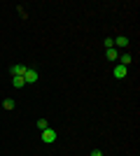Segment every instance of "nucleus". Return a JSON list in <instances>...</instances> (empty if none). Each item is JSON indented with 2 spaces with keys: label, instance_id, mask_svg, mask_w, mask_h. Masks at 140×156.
<instances>
[{
  "label": "nucleus",
  "instance_id": "f257e3e1",
  "mask_svg": "<svg viewBox=\"0 0 140 156\" xmlns=\"http://www.w3.org/2000/svg\"><path fill=\"white\" fill-rule=\"evenodd\" d=\"M23 79H26V84H35V82L40 79V75H38V70H35V68H28L26 75H23Z\"/></svg>",
  "mask_w": 140,
  "mask_h": 156
},
{
  "label": "nucleus",
  "instance_id": "f03ea898",
  "mask_svg": "<svg viewBox=\"0 0 140 156\" xmlns=\"http://www.w3.org/2000/svg\"><path fill=\"white\" fill-rule=\"evenodd\" d=\"M54 140H56V130H54V128H45V130H42V142L52 144Z\"/></svg>",
  "mask_w": 140,
  "mask_h": 156
},
{
  "label": "nucleus",
  "instance_id": "7ed1b4c3",
  "mask_svg": "<svg viewBox=\"0 0 140 156\" xmlns=\"http://www.w3.org/2000/svg\"><path fill=\"white\" fill-rule=\"evenodd\" d=\"M26 70H28V65H21V63L12 65V77H23V75H26Z\"/></svg>",
  "mask_w": 140,
  "mask_h": 156
},
{
  "label": "nucleus",
  "instance_id": "20e7f679",
  "mask_svg": "<svg viewBox=\"0 0 140 156\" xmlns=\"http://www.w3.org/2000/svg\"><path fill=\"white\" fill-rule=\"evenodd\" d=\"M126 72H128V68H124V65L117 63V65H114V70H112V75L117 79H124V77H126Z\"/></svg>",
  "mask_w": 140,
  "mask_h": 156
},
{
  "label": "nucleus",
  "instance_id": "39448f33",
  "mask_svg": "<svg viewBox=\"0 0 140 156\" xmlns=\"http://www.w3.org/2000/svg\"><path fill=\"white\" fill-rule=\"evenodd\" d=\"M117 47H119V49H126L128 47V37L126 35H119V37L114 40V49H117Z\"/></svg>",
  "mask_w": 140,
  "mask_h": 156
},
{
  "label": "nucleus",
  "instance_id": "423d86ee",
  "mask_svg": "<svg viewBox=\"0 0 140 156\" xmlns=\"http://www.w3.org/2000/svg\"><path fill=\"white\" fill-rule=\"evenodd\" d=\"M117 63L124 65V68H128V65H131V54H121L119 58H117Z\"/></svg>",
  "mask_w": 140,
  "mask_h": 156
},
{
  "label": "nucleus",
  "instance_id": "0eeeda50",
  "mask_svg": "<svg viewBox=\"0 0 140 156\" xmlns=\"http://www.w3.org/2000/svg\"><path fill=\"white\" fill-rule=\"evenodd\" d=\"M2 107H5V110L9 112V110H14V107H16V103H14L12 98H5V100H2Z\"/></svg>",
  "mask_w": 140,
  "mask_h": 156
},
{
  "label": "nucleus",
  "instance_id": "6e6552de",
  "mask_svg": "<svg viewBox=\"0 0 140 156\" xmlns=\"http://www.w3.org/2000/svg\"><path fill=\"white\" fill-rule=\"evenodd\" d=\"M12 84L16 86V89H21V86L26 84V79H23V77H12Z\"/></svg>",
  "mask_w": 140,
  "mask_h": 156
},
{
  "label": "nucleus",
  "instance_id": "1a4fd4ad",
  "mask_svg": "<svg viewBox=\"0 0 140 156\" xmlns=\"http://www.w3.org/2000/svg\"><path fill=\"white\" fill-rule=\"evenodd\" d=\"M107 58H110V61H117V58H119V56H117V49H114V47H112V49H107Z\"/></svg>",
  "mask_w": 140,
  "mask_h": 156
},
{
  "label": "nucleus",
  "instance_id": "9d476101",
  "mask_svg": "<svg viewBox=\"0 0 140 156\" xmlns=\"http://www.w3.org/2000/svg\"><path fill=\"white\" fill-rule=\"evenodd\" d=\"M38 128H40V130L49 128V121H47V119H38Z\"/></svg>",
  "mask_w": 140,
  "mask_h": 156
},
{
  "label": "nucleus",
  "instance_id": "9b49d317",
  "mask_svg": "<svg viewBox=\"0 0 140 156\" xmlns=\"http://www.w3.org/2000/svg\"><path fill=\"white\" fill-rule=\"evenodd\" d=\"M103 47H105V49H112V47H114V40H112V37H107L105 42H103Z\"/></svg>",
  "mask_w": 140,
  "mask_h": 156
},
{
  "label": "nucleus",
  "instance_id": "f8f14e48",
  "mask_svg": "<svg viewBox=\"0 0 140 156\" xmlns=\"http://www.w3.org/2000/svg\"><path fill=\"white\" fill-rule=\"evenodd\" d=\"M91 156H103V151H100V149H93V151H91Z\"/></svg>",
  "mask_w": 140,
  "mask_h": 156
}]
</instances>
